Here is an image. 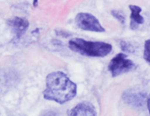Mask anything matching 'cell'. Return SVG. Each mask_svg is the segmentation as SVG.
<instances>
[{
    "instance_id": "1",
    "label": "cell",
    "mask_w": 150,
    "mask_h": 116,
    "mask_svg": "<svg viewBox=\"0 0 150 116\" xmlns=\"http://www.w3.org/2000/svg\"><path fill=\"white\" fill-rule=\"evenodd\" d=\"M77 93L76 85L62 71L49 73L46 78V89L43 97L59 104H64L74 99Z\"/></svg>"
},
{
    "instance_id": "2",
    "label": "cell",
    "mask_w": 150,
    "mask_h": 116,
    "mask_svg": "<svg viewBox=\"0 0 150 116\" xmlns=\"http://www.w3.org/2000/svg\"><path fill=\"white\" fill-rule=\"evenodd\" d=\"M69 48L82 56L105 57L112 50V46L102 41H90L82 38H73L69 41Z\"/></svg>"
},
{
    "instance_id": "3",
    "label": "cell",
    "mask_w": 150,
    "mask_h": 116,
    "mask_svg": "<svg viewBox=\"0 0 150 116\" xmlns=\"http://www.w3.org/2000/svg\"><path fill=\"white\" fill-rule=\"evenodd\" d=\"M135 68L136 65L134 64V63L132 60L128 59L127 56L123 53H120L116 56H114L108 65V70L113 78L118 77L123 73L129 72Z\"/></svg>"
},
{
    "instance_id": "4",
    "label": "cell",
    "mask_w": 150,
    "mask_h": 116,
    "mask_svg": "<svg viewBox=\"0 0 150 116\" xmlns=\"http://www.w3.org/2000/svg\"><path fill=\"white\" fill-rule=\"evenodd\" d=\"M76 25L82 30L91 31L102 33L105 32V28L100 24L99 20L91 13L88 12H80L76 16L75 19Z\"/></svg>"
},
{
    "instance_id": "5",
    "label": "cell",
    "mask_w": 150,
    "mask_h": 116,
    "mask_svg": "<svg viewBox=\"0 0 150 116\" xmlns=\"http://www.w3.org/2000/svg\"><path fill=\"white\" fill-rule=\"evenodd\" d=\"M69 115L71 116H94L97 115V111L94 106L89 102H82L72 108Z\"/></svg>"
},
{
    "instance_id": "6",
    "label": "cell",
    "mask_w": 150,
    "mask_h": 116,
    "mask_svg": "<svg viewBox=\"0 0 150 116\" xmlns=\"http://www.w3.org/2000/svg\"><path fill=\"white\" fill-rule=\"evenodd\" d=\"M9 26L12 29L15 34H17L18 37H20L27 29L29 26V22L24 18L20 17H14L7 21Z\"/></svg>"
},
{
    "instance_id": "7",
    "label": "cell",
    "mask_w": 150,
    "mask_h": 116,
    "mask_svg": "<svg viewBox=\"0 0 150 116\" xmlns=\"http://www.w3.org/2000/svg\"><path fill=\"white\" fill-rule=\"evenodd\" d=\"M123 99L127 104H130L135 107H142L145 102L146 96L141 93L126 92L123 95Z\"/></svg>"
},
{
    "instance_id": "8",
    "label": "cell",
    "mask_w": 150,
    "mask_h": 116,
    "mask_svg": "<svg viewBox=\"0 0 150 116\" xmlns=\"http://www.w3.org/2000/svg\"><path fill=\"white\" fill-rule=\"evenodd\" d=\"M129 9L131 11V22H130V27L133 30H135L138 28L139 25H142L144 23V18L142 16L141 12L142 11V9L138 6V5H134V4H130L129 5Z\"/></svg>"
},
{
    "instance_id": "9",
    "label": "cell",
    "mask_w": 150,
    "mask_h": 116,
    "mask_svg": "<svg viewBox=\"0 0 150 116\" xmlns=\"http://www.w3.org/2000/svg\"><path fill=\"white\" fill-rule=\"evenodd\" d=\"M143 57L146 60L147 63L150 64V39L147 40L144 44V52H143Z\"/></svg>"
},
{
    "instance_id": "10",
    "label": "cell",
    "mask_w": 150,
    "mask_h": 116,
    "mask_svg": "<svg viewBox=\"0 0 150 116\" xmlns=\"http://www.w3.org/2000/svg\"><path fill=\"white\" fill-rule=\"evenodd\" d=\"M112 16H113L115 19H117L120 23H122V24L125 23L126 18H125V16H124V14H123L122 12H120V11H115V10H113V11H112Z\"/></svg>"
},
{
    "instance_id": "11",
    "label": "cell",
    "mask_w": 150,
    "mask_h": 116,
    "mask_svg": "<svg viewBox=\"0 0 150 116\" xmlns=\"http://www.w3.org/2000/svg\"><path fill=\"white\" fill-rule=\"evenodd\" d=\"M120 45H121V48H122V49L124 51H127V52H132L133 51L131 48H131V45H129L126 41H121Z\"/></svg>"
},
{
    "instance_id": "12",
    "label": "cell",
    "mask_w": 150,
    "mask_h": 116,
    "mask_svg": "<svg viewBox=\"0 0 150 116\" xmlns=\"http://www.w3.org/2000/svg\"><path fill=\"white\" fill-rule=\"evenodd\" d=\"M38 1H39V0H33V6H34V7L38 6Z\"/></svg>"
},
{
    "instance_id": "13",
    "label": "cell",
    "mask_w": 150,
    "mask_h": 116,
    "mask_svg": "<svg viewBox=\"0 0 150 116\" xmlns=\"http://www.w3.org/2000/svg\"><path fill=\"white\" fill-rule=\"evenodd\" d=\"M147 106H148V108H149V111L150 115V98L148 100V103H147Z\"/></svg>"
}]
</instances>
